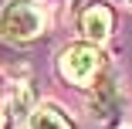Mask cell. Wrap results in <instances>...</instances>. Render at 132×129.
Masks as SVG:
<instances>
[{
    "label": "cell",
    "instance_id": "cell-1",
    "mask_svg": "<svg viewBox=\"0 0 132 129\" xmlns=\"http://www.w3.org/2000/svg\"><path fill=\"white\" fill-rule=\"evenodd\" d=\"M47 27V14L41 0H7L0 7V37L10 44H27Z\"/></svg>",
    "mask_w": 132,
    "mask_h": 129
},
{
    "label": "cell",
    "instance_id": "cell-2",
    "mask_svg": "<svg viewBox=\"0 0 132 129\" xmlns=\"http://www.w3.org/2000/svg\"><path fill=\"white\" fill-rule=\"evenodd\" d=\"M58 71L68 85H92L102 71V55L95 44H68L58 58Z\"/></svg>",
    "mask_w": 132,
    "mask_h": 129
},
{
    "label": "cell",
    "instance_id": "cell-3",
    "mask_svg": "<svg viewBox=\"0 0 132 129\" xmlns=\"http://www.w3.org/2000/svg\"><path fill=\"white\" fill-rule=\"evenodd\" d=\"M34 112V95L27 85H14L7 95H0V129H20Z\"/></svg>",
    "mask_w": 132,
    "mask_h": 129
},
{
    "label": "cell",
    "instance_id": "cell-4",
    "mask_svg": "<svg viewBox=\"0 0 132 129\" xmlns=\"http://www.w3.org/2000/svg\"><path fill=\"white\" fill-rule=\"evenodd\" d=\"M112 27H115V14L109 4H88L81 10V34L88 41H109L112 37Z\"/></svg>",
    "mask_w": 132,
    "mask_h": 129
},
{
    "label": "cell",
    "instance_id": "cell-5",
    "mask_svg": "<svg viewBox=\"0 0 132 129\" xmlns=\"http://www.w3.org/2000/svg\"><path fill=\"white\" fill-rule=\"evenodd\" d=\"M27 129H71V119L54 102H41V105H34V112L27 119Z\"/></svg>",
    "mask_w": 132,
    "mask_h": 129
},
{
    "label": "cell",
    "instance_id": "cell-6",
    "mask_svg": "<svg viewBox=\"0 0 132 129\" xmlns=\"http://www.w3.org/2000/svg\"><path fill=\"white\" fill-rule=\"evenodd\" d=\"M119 112V92L115 85H98V95L92 98V116L102 119V122H112Z\"/></svg>",
    "mask_w": 132,
    "mask_h": 129
}]
</instances>
